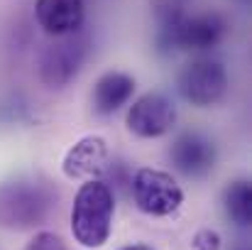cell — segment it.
<instances>
[{
  "label": "cell",
  "instance_id": "9",
  "mask_svg": "<svg viewBox=\"0 0 252 250\" xmlns=\"http://www.w3.org/2000/svg\"><path fill=\"white\" fill-rule=\"evenodd\" d=\"M105 162H108L105 140L98 135H88L66 152L64 174L71 179H98V174L105 169Z\"/></svg>",
  "mask_w": 252,
  "mask_h": 250
},
{
  "label": "cell",
  "instance_id": "8",
  "mask_svg": "<svg viewBox=\"0 0 252 250\" xmlns=\"http://www.w3.org/2000/svg\"><path fill=\"white\" fill-rule=\"evenodd\" d=\"M34 17L49 37H66L81 30L86 17L84 0H37Z\"/></svg>",
  "mask_w": 252,
  "mask_h": 250
},
{
  "label": "cell",
  "instance_id": "3",
  "mask_svg": "<svg viewBox=\"0 0 252 250\" xmlns=\"http://www.w3.org/2000/svg\"><path fill=\"white\" fill-rule=\"evenodd\" d=\"M176 83L184 101L198 108H208L223 101V96L228 93V71L220 62L196 59L181 69Z\"/></svg>",
  "mask_w": 252,
  "mask_h": 250
},
{
  "label": "cell",
  "instance_id": "13",
  "mask_svg": "<svg viewBox=\"0 0 252 250\" xmlns=\"http://www.w3.org/2000/svg\"><path fill=\"white\" fill-rule=\"evenodd\" d=\"M25 250H69V246L57 236V233H37L30 243H27V248Z\"/></svg>",
  "mask_w": 252,
  "mask_h": 250
},
{
  "label": "cell",
  "instance_id": "4",
  "mask_svg": "<svg viewBox=\"0 0 252 250\" xmlns=\"http://www.w3.org/2000/svg\"><path fill=\"white\" fill-rule=\"evenodd\" d=\"M84 59L86 42L76 37V32L66 37H54V42L47 44L39 57V79L52 88H62L79 74Z\"/></svg>",
  "mask_w": 252,
  "mask_h": 250
},
{
  "label": "cell",
  "instance_id": "7",
  "mask_svg": "<svg viewBox=\"0 0 252 250\" xmlns=\"http://www.w3.org/2000/svg\"><path fill=\"white\" fill-rule=\"evenodd\" d=\"M169 160L186 177H206L216 165V145L201 133H184L169 147Z\"/></svg>",
  "mask_w": 252,
  "mask_h": 250
},
{
  "label": "cell",
  "instance_id": "14",
  "mask_svg": "<svg viewBox=\"0 0 252 250\" xmlns=\"http://www.w3.org/2000/svg\"><path fill=\"white\" fill-rule=\"evenodd\" d=\"M220 248V236L216 231H198L193 238V250H218Z\"/></svg>",
  "mask_w": 252,
  "mask_h": 250
},
{
  "label": "cell",
  "instance_id": "10",
  "mask_svg": "<svg viewBox=\"0 0 252 250\" xmlns=\"http://www.w3.org/2000/svg\"><path fill=\"white\" fill-rule=\"evenodd\" d=\"M135 93V79L125 71H108L103 74L91 93V103L93 110L98 115H110L115 110H120Z\"/></svg>",
  "mask_w": 252,
  "mask_h": 250
},
{
  "label": "cell",
  "instance_id": "6",
  "mask_svg": "<svg viewBox=\"0 0 252 250\" xmlns=\"http://www.w3.org/2000/svg\"><path fill=\"white\" fill-rule=\"evenodd\" d=\"M225 35V20L218 12H201L171 25V39L191 52H208L213 49Z\"/></svg>",
  "mask_w": 252,
  "mask_h": 250
},
{
  "label": "cell",
  "instance_id": "2",
  "mask_svg": "<svg viewBox=\"0 0 252 250\" xmlns=\"http://www.w3.org/2000/svg\"><path fill=\"white\" fill-rule=\"evenodd\" d=\"M130 189L137 209L147 216H169L179 211L184 204V189L176 184V179L169 172L162 169L152 167L137 169L130 181Z\"/></svg>",
  "mask_w": 252,
  "mask_h": 250
},
{
  "label": "cell",
  "instance_id": "15",
  "mask_svg": "<svg viewBox=\"0 0 252 250\" xmlns=\"http://www.w3.org/2000/svg\"><path fill=\"white\" fill-rule=\"evenodd\" d=\"M120 250H152L150 246H125V248H120Z\"/></svg>",
  "mask_w": 252,
  "mask_h": 250
},
{
  "label": "cell",
  "instance_id": "12",
  "mask_svg": "<svg viewBox=\"0 0 252 250\" xmlns=\"http://www.w3.org/2000/svg\"><path fill=\"white\" fill-rule=\"evenodd\" d=\"M223 209H225V216H228L235 226L248 228L252 223V186H250V181L238 179V181L228 184L225 191H223Z\"/></svg>",
  "mask_w": 252,
  "mask_h": 250
},
{
  "label": "cell",
  "instance_id": "1",
  "mask_svg": "<svg viewBox=\"0 0 252 250\" xmlns=\"http://www.w3.org/2000/svg\"><path fill=\"white\" fill-rule=\"evenodd\" d=\"M115 199L103 179H86L71 209V233L84 248H100L113 231Z\"/></svg>",
  "mask_w": 252,
  "mask_h": 250
},
{
  "label": "cell",
  "instance_id": "5",
  "mask_svg": "<svg viewBox=\"0 0 252 250\" xmlns=\"http://www.w3.org/2000/svg\"><path fill=\"white\" fill-rule=\"evenodd\" d=\"M125 123H127V130L137 138H145V140L162 138L176 123V106L164 93L150 91L130 106Z\"/></svg>",
  "mask_w": 252,
  "mask_h": 250
},
{
  "label": "cell",
  "instance_id": "11",
  "mask_svg": "<svg viewBox=\"0 0 252 250\" xmlns=\"http://www.w3.org/2000/svg\"><path fill=\"white\" fill-rule=\"evenodd\" d=\"M0 209L5 211L2 218L10 221V226H12V221H22L20 226H25V221H32L39 216L42 199L32 189L5 186V189H0Z\"/></svg>",
  "mask_w": 252,
  "mask_h": 250
}]
</instances>
